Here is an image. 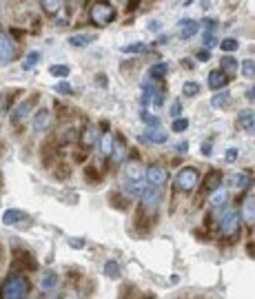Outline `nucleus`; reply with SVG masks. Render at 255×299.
<instances>
[{
    "mask_svg": "<svg viewBox=\"0 0 255 299\" xmlns=\"http://www.w3.org/2000/svg\"><path fill=\"white\" fill-rule=\"evenodd\" d=\"M145 179H147V169L142 166V162L138 159H131L125 164V173H122V191H125L129 198H138L147 191L145 188Z\"/></svg>",
    "mask_w": 255,
    "mask_h": 299,
    "instance_id": "1",
    "label": "nucleus"
},
{
    "mask_svg": "<svg viewBox=\"0 0 255 299\" xmlns=\"http://www.w3.org/2000/svg\"><path fill=\"white\" fill-rule=\"evenodd\" d=\"M29 295V279L24 275H11L0 286V299H24Z\"/></svg>",
    "mask_w": 255,
    "mask_h": 299,
    "instance_id": "2",
    "label": "nucleus"
},
{
    "mask_svg": "<svg viewBox=\"0 0 255 299\" xmlns=\"http://www.w3.org/2000/svg\"><path fill=\"white\" fill-rule=\"evenodd\" d=\"M197 182H200V173L193 166H184L175 175V188L182 191V193H191L193 188L197 186Z\"/></svg>",
    "mask_w": 255,
    "mask_h": 299,
    "instance_id": "3",
    "label": "nucleus"
},
{
    "mask_svg": "<svg viewBox=\"0 0 255 299\" xmlns=\"http://www.w3.org/2000/svg\"><path fill=\"white\" fill-rule=\"evenodd\" d=\"M89 16H91V20L98 24V27H105V24L116 20V9H113L111 5H106V2H93Z\"/></svg>",
    "mask_w": 255,
    "mask_h": 299,
    "instance_id": "4",
    "label": "nucleus"
},
{
    "mask_svg": "<svg viewBox=\"0 0 255 299\" xmlns=\"http://www.w3.org/2000/svg\"><path fill=\"white\" fill-rule=\"evenodd\" d=\"M237 231H240V213L235 208L226 211L224 215L220 217V235L222 237H235Z\"/></svg>",
    "mask_w": 255,
    "mask_h": 299,
    "instance_id": "5",
    "label": "nucleus"
},
{
    "mask_svg": "<svg viewBox=\"0 0 255 299\" xmlns=\"http://www.w3.org/2000/svg\"><path fill=\"white\" fill-rule=\"evenodd\" d=\"M169 179V171L160 164H151L147 169V184L149 186H155V188H162Z\"/></svg>",
    "mask_w": 255,
    "mask_h": 299,
    "instance_id": "6",
    "label": "nucleus"
},
{
    "mask_svg": "<svg viewBox=\"0 0 255 299\" xmlns=\"http://www.w3.org/2000/svg\"><path fill=\"white\" fill-rule=\"evenodd\" d=\"M16 44L7 36H0V64H9L16 60Z\"/></svg>",
    "mask_w": 255,
    "mask_h": 299,
    "instance_id": "7",
    "label": "nucleus"
},
{
    "mask_svg": "<svg viewBox=\"0 0 255 299\" xmlns=\"http://www.w3.org/2000/svg\"><path fill=\"white\" fill-rule=\"evenodd\" d=\"M34 102H36V96H31V98H27V100H22L20 102L18 106H16L14 111H11V122H14V124H18V122H22L24 118L29 116V111L31 109H34Z\"/></svg>",
    "mask_w": 255,
    "mask_h": 299,
    "instance_id": "8",
    "label": "nucleus"
},
{
    "mask_svg": "<svg viewBox=\"0 0 255 299\" xmlns=\"http://www.w3.org/2000/svg\"><path fill=\"white\" fill-rule=\"evenodd\" d=\"M160 199H162V193H160V188H155V186H149L145 193H142V204H145V208H149V211L160 206Z\"/></svg>",
    "mask_w": 255,
    "mask_h": 299,
    "instance_id": "9",
    "label": "nucleus"
},
{
    "mask_svg": "<svg viewBox=\"0 0 255 299\" xmlns=\"http://www.w3.org/2000/svg\"><path fill=\"white\" fill-rule=\"evenodd\" d=\"M197 29H200V24H197L195 20H191V18H182V20H180V22H178L180 38H184V40L193 38V36L197 34Z\"/></svg>",
    "mask_w": 255,
    "mask_h": 299,
    "instance_id": "10",
    "label": "nucleus"
},
{
    "mask_svg": "<svg viewBox=\"0 0 255 299\" xmlns=\"http://www.w3.org/2000/svg\"><path fill=\"white\" fill-rule=\"evenodd\" d=\"M237 124H240V129L246 131V133H255V111H251V109L240 111V116H237Z\"/></svg>",
    "mask_w": 255,
    "mask_h": 299,
    "instance_id": "11",
    "label": "nucleus"
},
{
    "mask_svg": "<svg viewBox=\"0 0 255 299\" xmlns=\"http://www.w3.org/2000/svg\"><path fill=\"white\" fill-rule=\"evenodd\" d=\"M226 84H229V76H226L224 71L215 69V71L209 73V87H211L213 91H220V89H224Z\"/></svg>",
    "mask_w": 255,
    "mask_h": 299,
    "instance_id": "12",
    "label": "nucleus"
},
{
    "mask_svg": "<svg viewBox=\"0 0 255 299\" xmlns=\"http://www.w3.org/2000/svg\"><path fill=\"white\" fill-rule=\"evenodd\" d=\"M140 140H142V142H149V144H164L169 138H167V133H164V131L149 129V131H145V133L140 135Z\"/></svg>",
    "mask_w": 255,
    "mask_h": 299,
    "instance_id": "13",
    "label": "nucleus"
},
{
    "mask_svg": "<svg viewBox=\"0 0 255 299\" xmlns=\"http://www.w3.org/2000/svg\"><path fill=\"white\" fill-rule=\"evenodd\" d=\"M40 288H42V293L51 295L53 290L58 288V275H56L53 270H47L42 275V281H40Z\"/></svg>",
    "mask_w": 255,
    "mask_h": 299,
    "instance_id": "14",
    "label": "nucleus"
},
{
    "mask_svg": "<svg viewBox=\"0 0 255 299\" xmlns=\"http://www.w3.org/2000/svg\"><path fill=\"white\" fill-rule=\"evenodd\" d=\"M220 184H222V173L220 171H211L209 173V178H207V182H204V193H213V191H217L220 188Z\"/></svg>",
    "mask_w": 255,
    "mask_h": 299,
    "instance_id": "15",
    "label": "nucleus"
},
{
    "mask_svg": "<svg viewBox=\"0 0 255 299\" xmlns=\"http://www.w3.org/2000/svg\"><path fill=\"white\" fill-rule=\"evenodd\" d=\"M49 118H51V113L47 111V109H40L38 113H36L34 118V131L36 133H40V131H44L49 126Z\"/></svg>",
    "mask_w": 255,
    "mask_h": 299,
    "instance_id": "16",
    "label": "nucleus"
},
{
    "mask_svg": "<svg viewBox=\"0 0 255 299\" xmlns=\"http://www.w3.org/2000/svg\"><path fill=\"white\" fill-rule=\"evenodd\" d=\"M242 217L246 224H255V198H246L242 206Z\"/></svg>",
    "mask_w": 255,
    "mask_h": 299,
    "instance_id": "17",
    "label": "nucleus"
},
{
    "mask_svg": "<svg viewBox=\"0 0 255 299\" xmlns=\"http://www.w3.org/2000/svg\"><path fill=\"white\" fill-rule=\"evenodd\" d=\"M24 217H27V213H24V211H18V208H9V211H5V215H2V222L9 226V224L22 222Z\"/></svg>",
    "mask_w": 255,
    "mask_h": 299,
    "instance_id": "18",
    "label": "nucleus"
},
{
    "mask_svg": "<svg viewBox=\"0 0 255 299\" xmlns=\"http://www.w3.org/2000/svg\"><path fill=\"white\" fill-rule=\"evenodd\" d=\"M100 151H102V155L105 158H111L113 155V149H116V144H113V138H111L109 133H105V135H100Z\"/></svg>",
    "mask_w": 255,
    "mask_h": 299,
    "instance_id": "19",
    "label": "nucleus"
},
{
    "mask_svg": "<svg viewBox=\"0 0 255 299\" xmlns=\"http://www.w3.org/2000/svg\"><path fill=\"white\" fill-rule=\"evenodd\" d=\"M233 186L235 188H242V191H246V188H251V184H253V178H251L249 173H237L233 175Z\"/></svg>",
    "mask_w": 255,
    "mask_h": 299,
    "instance_id": "20",
    "label": "nucleus"
},
{
    "mask_svg": "<svg viewBox=\"0 0 255 299\" xmlns=\"http://www.w3.org/2000/svg\"><path fill=\"white\" fill-rule=\"evenodd\" d=\"M93 40H96V36L78 34V36H71V38H69V44H71V47H87V44L93 42Z\"/></svg>",
    "mask_w": 255,
    "mask_h": 299,
    "instance_id": "21",
    "label": "nucleus"
},
{
    "mask_svg": "<svg viewBox=\"0 0 255 299\" xmlns=\"http://www.w3.org/2000/svg\"><path fill=\"white\" fill-rule=\"evenodd\" d=\"M98 140H100V138H98L96 126H87V129H85V133H82V142H85L87 146H93Z\"/></svg>",
    "mask_w": 255,
    "mask_h": 299,
    "instance_id": "22",
    "label": "nucleus"
},
{
    "mask_svg": "<svg viewBox=\"0 0 255 299\" xmlns=\"http://www.w3.org/2000/svg\"><path fill=\"white\" fill-rule=\"evenodd\" d=\"M38 62H40V51H29L27 53V58H24V62H22V69L24 71H29V69H34Z\"/></svg>",
    "mask_w": 255,
    "mask_h": 299,
    "instance_id": "23",
    "label": "nucleus"
},
{
    "mask_svg": "<svg viewBox=\"0 0 255 299\" xmlns=\"http://www.w3.org/2000/svg\"><path fill=\"white\" fill-rule=\"evenodd\" d=\"M229 102H231V96H229V93H226V91L215 93V96L211 98V104L215 106V109H222V106H226V104H229Z\"/></svg>",
    "mask_w": 255,
    "mask_h": 299,
    "instance_id": "24",
    "label": "nucleus"
},
{
    "mask_svg": "<svg viewBox=\"0 0 255 299\" xmlns=\"http://www.w3.org/2000/svg\"><path fill=\"white\" fill-rule=\"evenodd\" d=\"M140 120L145 122L147 126H149V129H158V124H160V120L155 116H151L149 111H147V109H142V111H140Z\"/></svg>",
    "mask_w": 255,
    "mask_h": 299,
    "instance_id": "25",
    "label": "nucleus"
},
{
    "mask_svg": "<svg viewBox=\"0 0 255 299\" xmlns=\"http://www.w3.org/2000/svg\"><path fill=\"white\" fill-rule=\"evenodd\" d=\"M226 191H222V188H217V191H213L211 198H209V202H211V206H222V204L226 202Z\"/></svg>",
    "mask_w": 255,
    "mask_h": 299,
    "instance_id": "26",
    "label": "nucleus"
},
{
    "mask_svg": "<svg viewBox=\"0 0 255 299\" xmlns=\"http://www.w3.org/2000/svg\"><path fill=\"white\" fill-rule=\"evenodd\" d=\"M40 2H42V9L49 16H56L60 11V0H40Z\"/></svg>",
    "mask_w": 255,
    "mask_h": 299,
    "instance_id": "27",
    "label": "nucleus"
},
{
    "mask_svg": "<svg viewBox=\"0 0 255 299\" xmlns=\"http://www.w3.org/2000/svg\"><path fill=\"white\" fill-rule=\"evenodd\" d=\"M220 64H222V69H224V73H226V71H235V69H240V62H237V60L233 58V56H224Z\"/></svg>",
    "mask_w": 255,
    "mask_h": 299,
    "instance_id": "28",
    "label": "nucleus"
},
{
    "mask_svg": "<svg viewBox=\"0 0 255 299\" xmlns=\"http://www.w3.org/2000/svg\"><path fill=\"white\" fill-rule=\"evenodd\" d=\"M105 273L109 277H113V279H116V277H120V266H118V261L116 259H109L105 264Z\"/></svg>",
    "mask_w": 255,
    "mask_h": 299,
    "instance_id": "29",
    "label": "nucleus"
},
{
    "mask_svg": "<svg viewBox=\"0 0 255 299\" xmlns=\"http://www.w3.org/2000/svg\"><path fill=\"white\" fill-rule=\"evenodd\" d=\"M240 69H242V76L244 78H251V80L255 78V62L253 60H244V62L240 64Z\"/></svg>",
    "mask_w": 255,
    "mask_h": 299,
    "instance_id": "30",
    "label": "nucleus"
},
{
    "mask_svg": "<svg viewBox=\"0 0 255 299\" xmlns=\"http://www.w3.org/2000/svg\"><path fill=\"white\" fill-rule=\"evenodd\" d=\"M49 71H51V76H58V78H67V76H69V71H71V69H69L67 64H51V67H49Z\"/></svg>",
    "mask_w": 255,
    "mask_h": 299,
    "instance_id": "31",
    "label": "nucleus"
},
{
    "mask_svg": "<svg viewBox=\"0 0 255 299\" xmlns=\"http://www.w3.org/2000/svg\"><path fill=\"white\" fill-rule=\"evenodd\" d=\"M169 71V64L167 62H158L151 67V78H164Z\"/></svg>",
    "mask_w": 255,
    "mask_h": 299,
    "instance_id": "32",
    "label": "nucleus"
},
{
    "mask_svg": "<svg viewBox=\"0 0 255 299\" xmlns=\"http://www.w3.org/2000/svg\"><path fill=\"white\" fill-rule=\"evenodd\" d=\"M171 129H173L175 133H182V131L189 129V120H187V118H175L173 124H171Z\"/></svg>",
    "mask_w": 255,
    "mask_h": 299,
    "instance_id": "33",
    "label": "nucleus"
},
{
    "mask_svg": "<svg viewBox=\"0 0 255 299\" xmlns=\"http://www.w3.org/2000/svg\"><path fill=\"white\" fill-rule=\"evenodd\" d=\"M182 93L187 98L197 96V93H200V84H197V82H187V84H184V89H182Z\"/></svg>",
    "mask_w": 255,
    "mask_h": 299,
    "instance_id": "34",
    "label": "nucleus"
},
{
    "mask_svg": "<svg viewBox=\"0 0 255 299\" xmlns=\"http://www.w3.org/2000/svg\"><path fill=\"white\" fill-rule=\"evenodd\" d=\"M220 47H222V51L233 53L237 49V40L235 38H226V40H222V42H220Z\"/></svg>",
    "mask_w": 255,
    "mask_h": 299,
    "instance_id": "35",
    "label": "nucleus"
},
{
    "mask_svg": "<svg viewBox=\"0 0 255 299\" xmlns=\"http://www.w3.org/2000/svg\"><path fill=\"white\" fill-rule=\"evenodd\" d=\"M145 49H147L145 42H133V44H127L122 51L125 53H140V51H145Z\"/></svg>",
    "mask_w": 255,
    "mask_h": 299,
    "instance_id": "36",
    "label": "nucleus"
},
{
    "mask_svg": "<svg viewBox=\"0 0 255 299\" xmlns=\"http://www.w3.org/2000/svg\"><path fill=\"white\" fill-rule=\"evenodd\" d=\"M53 89H56L58 93H63V96H71V93H73V87L69 82H58Z\"/></svg>",
    "mask_w": 255,
    "mask_h": 299,
    "instance_id": "37",
    "label": "nucleus"
},
{
    "mask_svg": "<svg viewBox=\"0 0 255 299\" xmlns=\"http://www.w3.org/2000/svg\"><path fill=\"white\" fill-rule=\"evenodd\" d=\"M202 40H204V47H207V49L215 47V42H217V38H215V34H213V31H207Z\"/></svg>",
    "mask_w": 255,
    "mask_h": 299,
    "instance_id": "38",
    "label": "nucleus"
},
{
    "mask_svg": "<svg viewBox=\"0 0 255 299\" xmlns=\"http://www.w3.org/2000/svg\"><path fill=\"white\" fill-rule=\"evenodd\" d=\"M180 113H182V104H180V102H175L173 106H171V118H180Z\"/></svg>",
    "mask_w": 255,
    "mask_h": 299,
    "instance_id": "39",
    "label": "nucleus"
},
{
    "mask_svg": "<svg viewBox=\"0 0 255 299\" xmlns=\"http://www.w3.org/2000/svg\"><path fill=\"white\" fill-rule=\"evenodd\" d=\"M237 159V149H229L226 151V162H235Z\"/></svg>",
    "mask_w": 255,
    "mask_h": 299,
    "instance_id": "40",
    "label": "nucleus"
},
{
    "mask_svg": "<svg viewBox=\"0 0 255 299\" xmlns=\"http://www.w3.org/2000/svg\"><path fill=\"white\" fill-rule=\"evenodd\" d=\"M69 244H71L73 248H82V246H85V239H78V237H73V239H69Z\"/></svg>",
    "mask_w": 255,
    "mask_h": 299,
    "instance_id": "41",
    "label": "nucleus"
},
{
    "mask_svg": "<svg viewBox=\"0 0 255 299\" xmlns=\"http://www.w3.org/2000/svg\"><path fill=\"white\" fill-rule=\"evenodd\" d=\"M197 60H200V62H207V60H211V53H209V51H200V53H197Z\"/></svg>",
    "mask_w": 255,
    "mask_h": 299,
    "instance_id": "42",
    "label": "nucleus"
},
{
    "mask_svg": "<svg viewBox=\"0 0 255 299\" xmlns=\"http://www.w3.org/2000/svg\"><path fill=\"white\" fill-rule=\"evenodd\" d=\"M211 151H213L211 142H204V144H202V153H204V155H209V153H211Z\"/></svg>",
    "mask_w": 255,
    "mask_h": 299,
    "instance_id": "43",
    "label": "nucleus"
},
{
    "mask_svg": "<svg viewBox=\"0 0 255 299\" xmlns=\"http://www.w3.org/2000/svg\"><path fill=\"white\" fill-rule=\"evenodd\" d=\"M187 149H189V144H187V142H180V144L175 146V151H180V153H184V151H187Z\"/></svg>",
    "mask_w": 255,
    "mask_h": 299,
    "instance_id": "44",
    "label": "nucleus"
},
{
    "mask_svg": "<svg viewBox=\"0 0 255 299\" xmlns=\"http://www.w3.org/2000/svg\"><path fill=\"white\" fill-rule=\"evenodd\" d=\"M246 98H249V100H255V87H253V89H249V91H246Z\"/></svg>",
    "mask_w": 255,
    "mask_h": 299,
    "instance_id": "45",
    "label": "nucleus"
},
{
    "mask_svg": "<svg viewBox=\"0 0 255 299\" xmlns=\"http://www.w3.org/2000/svg\"><path fill=\"white\" fill-rule=\"evenodd\" d=\"M138 2H140V0H131V2H129V9H135V7H138Z\"/></svg>",
    "mask_w": 255,
    "mask_h": 299,
    "instance_id": "46",
    "label": "nucleus"
},
{
    "mask_svg": "<svg viewBox=\"0 0 255 299\" xmlns=\"http://www.w3.org/2000/svg\"><path fill=\"white\" fill-rule=\"evenodd\" d=\"M0 186H2V175H0Z\"/></svg>",
    "mask_w": 255,
    "mask_h": 299,
    "instance_id": "47",
    "label": "nucleus"
}]
</instances>
